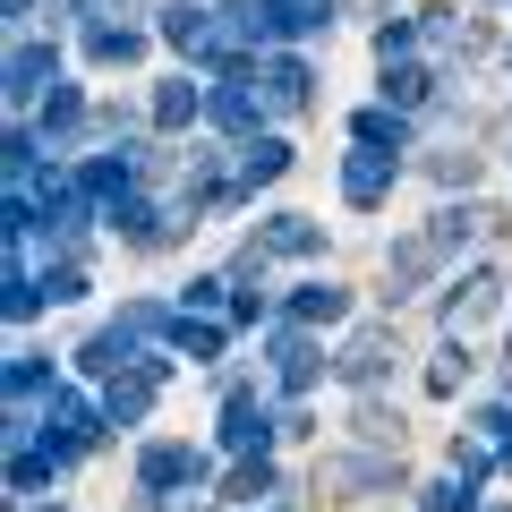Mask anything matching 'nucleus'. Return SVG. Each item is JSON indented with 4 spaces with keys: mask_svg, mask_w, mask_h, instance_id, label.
<instances>
[{
    "mask_svg": "<svg viewBox=\"0 0 512 512\" xmlns=\"http://www.w3.org/2000/svg\"><path fill=\"white\" fill-rule=\"evenodd\" d=\"M43 299H52V308L86 299V265H43Z\"/></svg>",
    "mask_w": 512,
    "mask_h": 512,
    "instance_id": "obj_30",
    "label": "nucleus"
},
{
    "mask_svg": "<svg viewBox=\"0 0 512 512\" xmlns=\"http://www.w3.org/2000/svg\"><path fill=\"white\" fill-rule=\"evenodd\" d=\"M222 308H239L231 274H197V282H188V299H180V316H214V325H222Z\"/></svg>",
    "mask_w": 512,
    "mask_h": 512,
    "instance_id": "obj_24",
    "label": "nucleus"
},
{
    "mask_svg": "<svg viewBox=\"0 0 512 512\" xmlns=\"http://www.w3.org/2000/svg\"><path fill=\"white\" fill-rule=\"evenodd\" d=\"M427 171H436L444 188H470V180H478V154H470V146H444V154H436Z\"/></svg>",
    "mask_w": 512,
    "mask_h": 512,
    "instance_id": "obj_31",
    "label": "nucleus"
},
{
    "mask_svg": "<svg viewBox=\"0 0 512 512\" xmlns=\"http://www.w3.org/2000/svg\"><path fill=\"white\" fill-rule=\"evenodd\" d=\"M342 316H350V291H342V282H299V291H291V325H342Z\"/></svg>",
    "mask_w": 512,
    "mask_h": 512,
    "instance_id": "obj_19",
    "label": "nucleus"
},
{
    "mask_svg": "<svg viewBox=\"0 0 512 512\" xmlns=\"http://www.w3.org/2000/svg\"><path fill=\"white\" fill-rule=\"evenodd\" d=\"M350 146H376V154H402V146H410V111H393V103H367L359 120H350Z\"/></svg>",
    "mask_w": 512,
    "mask_h": 512,
    "instance_id": "obj_18",
    "label": "nucleus"
},
{
    "mask_svg": "<svg viewBox=\"0 0 512 512\" xmlns=\"http://www.w3.org/2000/svg\"><path fill=\"white\" fill-rule=\"evenodd\" d=\"M308 60H291V52H274L265 60V69H256V94H265V111H282V120H291V111H308Z\"/></svg>",
    "mask_w": 512,
    "mask_h": 512,
    "instance_id": "obj_12",
    "label": "nucleus"
},
{
    "mask_svg": "<svg viewBox=\"0 0 512 512\" xmlns=\"http://www.w3.org/2000/svg\"><path fill=\"white\" fill-rule=\"evenodd\" d=\"M0 9H9V18H18V26H26V18H35V0H0Z\"/></svg>",
    "mask_w": 512,
    "mask_h": 512,
    "instance_id": "obj_35",
    "label": "nucleus"
},
{
    "mask_svg": "<svg viewBox=\"0 0 512 512\" xmlns=\"http://www.w3.org/2000/svg\"><path fill=\"white\" fill-rule=\"evenodd\" d=\"M495 512H512V504H495Z\"/></svg>",
    "mask_w": 512,
    "mask_h": 512,
    "instance_id": "obj_38",
    "label": "nucleus"
},
{
    "mask_svg": "<svg viewBox=\"0 0 512 512\" xmlns=\"http://www.w3.org/2000/svg\"><path fill=\"white\" fill-rule=\"evenodd\" d=\"M222 342H231V325H214V316H180L171 325V350L180 359H222Z\"/></svg>",
    "mask_w": 512,
    "mask_h": 512,
    "instance_id": "obj_22",
    "label": "nucleus"
},
{
    "mask_svg": "<svg viewBox=\"0 0 512 512\" xmlns=\"http://www.w3.org/2000/svg\"><path fill=\"white\" fill-rule=\"evenodd\" d=\"M274 9V35H325L333 26V0H265Z\"/></svg>",
    "mask_w": 512,
    "mask_h": 512,
    "instance_id": "obj_23",
    "label": "nucleus"
},
{
    "mask_svg": "<svg viewBox=\"0 0 512 512\" xmlns=\"http://www.w3.org/2000/svg\"><path fill=\"white\" fill-rule=\"evenodd\" d=\"M393 359H402L393 325H359V333H350L342 350H333V376H342V384H359V393H367V384H376V376H384Z\"/></svg>",
    "mask_w": 512,
    "mask_h": 512,
    "instance_id": "obj_4",
    "label": "nucleus"
},
{
    "mask_svg": "<svg viewBox=\"0 0 512 512\" xmlns=\"http://www.w3.org/2000/svg\"><path fill=\"white\" fill-rule=\"evenodd\" d=\"M137 52H146L137 26H86V60H94V69H128Z\"/></svg>",
    "mask_w": 512,
    "mask_h": 512,
    "instance_id": "obj_21",
    "label": "nucleus"
},
{
    "mask_svg": "<svg viewBox=\"0 0 512 512\" xmlns=\"http://www.w3.org/2000/svg\"><path fill=\"white\" fill-rule=\"evenodd\" d=\"M410 43H419V26H376V69H402Z\"/></svg>",
    "mask_w": 512,
    "mask_h": 512,
    "instance_id": "obj_32",
    "label": "nucleus"
},
{
    "mask_svg": "<svg viewBox=\"0 0 512 512\" xmlns=\"http://www.w3.org/2000/svg\"><path fill=\"white\" fill-rule=\"evenodd\" d=\"M256 111H265V94H256L239 69H222V77H214V103H205V120H214L222 137H239V146H248V137H256Z\"/></svg>",
    "mask_w": 512,
    "mask_h": 512,
    "instance_id": "obj_6",
    "label": "nucleus"
},
{
    "mask_svg": "<svg viewBox=\"0 0 512 512\" xmlns=\"http://www.w3.org/2000/svg\"><path fill=\"white\" fill-rule=\"evenodd\" d=\"M274 436H282V419L256 402V393H231V402H222V453L265 461V444H274Z\"/></svg>",
    "mask_w": 512,
    "mask_h": 512,
    "instance_id": "obj_3",
    "label": "nucleus"
},
{
    "mask_svg": "<svg viewBox=\"0 0 512 512\" xmlns=\"http://www.w3.org/2000/svg\"><path fill=\"white\" fill-rule=\"evenodd\" d=\"M163 376H171V367L154 359L146 376H120V384H103V419H111V427H137V419L154 410V384H163Z\"/></svg>",
    "mask_w": 512,
    "mask_h": 512,
    "instance_id": "obj_15",
    "label": "nucleus"
},
{
    "mask_svg": "<svg viewBox=\"0 0 512 512\" xmlns=\"http://www.w3.org/2000/svg\"><path fill=\"white\" fill-rule=\"evenodd\" d=\"M35 512H69V504H35Z\"/></svg>",
    "mask_w": 512,
    "mask_h": 512,
    "instance_id": "obj_36",
    "label": "nucleus"
},
{
    "mask_svg": "<svg viewBox=\"0 0 512 512\" xmlns=\"http://www.w3.org/2000/svg\"><path fill=\"white\" fill-rule=\"evenodd\" d=\"M256 248H265V256H316L325 231H316L308 214H265V222H256Z\"/></svg>",
    "mask_w": 512,
    "mask_h": 512,
    "instance_id": "obj_17",
    "label": "nucleus"
},
{
    "mask_svg": "<svg viewBox=\"0 0 512 512\" xmlns=\"http://www.w3.org/2000/svg\"><path fill=\"white\" fill-rule=\"evenodd\" d=\"M103 427H111V419H103V402H86V393H69V384H60V402H52V427H43V444L77 461L94 436H103Z\"/></svg>",
    "mask_w": 512,
    "mask_h": 512,
    "instance_id": "obj_5",
    "label": "nucleus"
},
{
    "mask_svg": "<svg viewBox=\"0 0 512 512\" xmlns=\"http://www.w3.org/2000/svg\"><path fill=\"white\" fill-rule=\"evenodd\" d=\"M282 171H291V146H282V137H248V146L231 154V197H256V188H274Z\"/></svg>",
    "mask_w": 512,
    "mask_h": 512,
    "instance_id": "obj_10",
    "label": "nucleus"
},
{
    "mask_svg": "<svg viewBox=\"0 0 512 512\" xmlns=\"http://www.w3.org/2000/svg\"><path fill=\"white\" fill-rule=\"evenodd\" d=\"M504 376H512V342H504Z\"/></svg>",
    "mask_w": 512,
    "mask_h": 512,
    "instance_id": "obj_37",
    "label": "nucleus"
},
{
    "mask_svg": "<svg viewBox=\"0 0 512 512\" xmlns=\"http://www.w3.org/2000/svg\"><path fill=\"white\" fill-rule=\"evenodd\" d=\"M427 94H436V77H427V69H410V60H402V69H384V103H393V111H419Z\"/></svg>",
    "mask_w": 512,
    "mask_h": 512,
    "instance_id": "obj_26",
    "label": "nucleus"
},
{
    "mask_svg": "<svg viewBox=\"0 0 512 512\" xmlns=\"http://www.w3.org/2000/svg\"><path fill=\"white\" fill-rule=\"evenodd\" d=\"M359 436L376 444V453H384V444L402 453V410H384V402H359Z\"/></svg>",
    "mask_w": 512,
    "mask_h": 512,
    "instance_id": "obj_28",
    "label": "nucleus"
},
{
    "mask_svg": "<svg viewBox=\"0 0 512 512\" xmlns=\"http://www.w3.org/2000/svg\"><path fill=\"white\" fill-rule=\"evenodd\" d=\"M205 478H214V461H205L197 444H146V453H137V495H146V512L171 504V495H188V487H205Z\"/></svg>",
    "mask_w": 512,
    "mask_h": 512,
    "instance_id": "obj_1",
    "label": "nucleus"
},
{
    "mask_svg": "<svg viewBox=\"0 0 512 512\" xmlns=\"http://www.w3.org/2000/svg\"><path fill=\"white\" fill-rule=\"evenodd\" d=\"M402 495V470L384 453H333V461H316V495Z\"/></svg>",
    "mask_w": 512,
    "mask_h": 512,
    "instance_id": "obj_2",
    "label": "nucleus"
},
{
    "mask_svg": "<svg viewBox=\"0 0 512 512\" xmlns=\"http://www.w3.org/2000/svg\"><path fill=\"white\" fill-rule=\"evenodd\" d=\"M35 128H43V146H52V154H69L77 128H86V94H77V86H52V94L35 103Z\"/></svg>",
    "mask_w": 512,
    "mask_h": 512,
    "instance_id": "obj_14",
    "label": "nucleus"
},
{
    "mask_svg": "<svg viewBox=\"0 0 512 512\" xmlns=\"http://www.w3.org/2000/svg\"><path fill=\"white\" fill-rule=\"evenodd\" d=\"M478 436H487V444H495V461L512 470V410H487V419H478Z\"/></svg>",
    "mask_w": 512,
    "mask_h": 512,
    "instance_id": "obj_34",
    "label": "nucleus"
},
{
    "mask_svg": "<svg viewBox=\"0 0 512 512\" xmlns=\"http://www.w3.org/2000/svg\"><path fill=\"white\" fill-rule=\"evenodd\" d=\"M436 265H444V248H436V239H427V231L393 239V256H384V282H393V299H410V291H419L427 274H436Z\"/></svg>",
    "mask_w": 512,
    "mask_h": 512,
    "instance_id": "obj_13",
    "label": "nucleus"
},
{
    "mask_svg": "<svg viewBox=\"0 0 512 512\" xmlns=\"http://www.w3.org/2000/svg\"><path fill=\"white\" fill-rule=\"evenodd\" d=\"M316 367H333L325 350H316V333L282 316V325H274V376H282V393H308V384H316Z\"/></svg>",
    "mask_w": 512,
    "mask_h": 512,
    "instance_id": "obj_8",
    "label": "nucleus"
},
{
    "mask_svg": "<svg viewBox=\"0 0 512 512\" xmlns=\"http://www.w3.org/2000/svg\"><path fill=\"white\" fill-rule=\"evenodd\" d=\"M419 43H436V52H453V43H461V18H453V9H427V18H419Z\"/></svg>",
    "mask_w": 512,
    "mask_h": 512,
    "instance_id": "obj_33",
    "label": "nucleus"
},
{
    "mask_svg": "<svg viewBox=\"0 0 512 512\" xmlns=\"http://www.w3.org/2000/svg\"><path fill=\"white\" fill-rule=\"evenodd\" d=\"M419 512H478V487H461V478H436V487H419Z\"/></svg>",
    "mask_w": 512,
    "mask_h": 512,
    "instance_id": "obj_29",
    "label": "nucleus"
},
{
    "mask_svg": "<svg viewBox=\"0 0 512 512\" xmlns=\"http://www.w3.org/2000/svg\"><path fill=\"white\" fill-rule=\"evenodd\" d=\"M0 86H9V103H43V94L60 86V52L52 43H18L9 69H0Z\"/></svg>",
    "mask_w": 512,
    "mask_h": 512,
    "instance_id": "obj_9",
    "label": "nucleus"
},
{
    "mask_svg": "<svg viewBox=\"0 0 512 512\" xmlns=\"http://www.w3.org/2000/svg\"><path fill=\"white\" fill-rule=\"evenodd\" d=\"M478 231H495V214H487V205H444V214L427 222V239H436L444 256H461V248H470Z\"/></svg>",
    "mask_w": 512,
    "mask_h": 512,
    "instance_id": "obj_20",
    "label": "nucleus"
},
{
    "mask_svg": "<svg viewBox=\"0 0 512 512\" xmlns=\"http://www.w3.org/2000/svg\"><path fill=\"white\" fill-rule=\"evenodd\" d=\"M461 376H470V342H444L436 367H427V393L444 402V393H461Z\"/></svg>",
    "mask_w": 512,
    "mask_h": 512,
    "instance_id": "obj_27",
    "label": "nucleus"
},
{
    "mask_svg": "<svg viewBox=\"0 0 512 512\" xmlns=\"http://www.w3.org/2000/svg\"><path fill=\"white\" fill-rule=\"evenodd\" d=\"M495 291H504V282H495V274H487V265H470V274H461V282H453V291H444V342H461V333H470V325H478V316H487V308H495Z\"/></svg>",
    "mask_w": 512,
    "mask_h": 512,
    "instance_id": "obj_11",
    "label": "nucleus"
},
{
    "mask_svg": "<svg viewBox=\"0 0 512 512\" xmlns=\"http://www.w3.org/2000/svg\"><path fill=\"white\" fill-rule=\"evenodd\" d=\"M274 487H282V478H274V461H239V470L222 478V495H231V504H265Z\"/></svg>",
    "mask_w": 512,
    "mask_h": 512,
    "instance_id": "obj_25",
    "label": "nucleus"
},
{
    "mask_svg": "<svg viewBox=\"0 0 512 512\" xmlns=\"http://www.w3.org/2000/svg\"><path fill=\"white\" fill-rule=\"evenodd\" d=\"M393 180H402V163H393V154H376V146H350V154H342V197L359 205V214L393 197Z\"/></svg>",
    "mask_w": 512,
    "mask_h": 512,
    "instance_id": "obj_7",
    "label": "nucleus"
},
{
    "mask_svg": "<svg viewBox=\"0 0 512 512\" xmlns=\"http://www.w3.org/2000/svg\"><path fill=\"white\" fill-rule=\"evenodd\" d=\"M214 103V86H197V77H171V86H154V128H171V137H180V128H197V111Z\"/></svg>",
    "mask_w": 512,
    "mask_h": 512,
    "instance_id": "obj_16",
    "label": "nucleus"
}]
</instances>
